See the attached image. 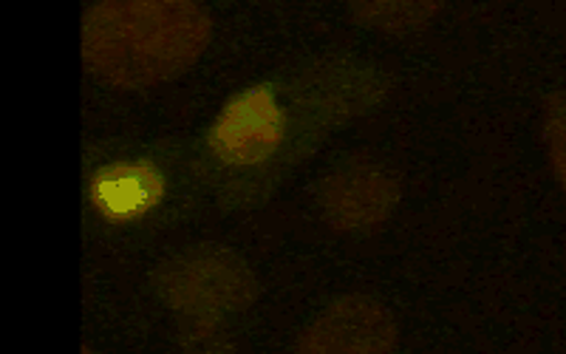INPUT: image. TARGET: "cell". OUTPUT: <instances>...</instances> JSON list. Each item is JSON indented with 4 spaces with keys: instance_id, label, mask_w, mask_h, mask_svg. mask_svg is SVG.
Returning <instances> with one entry per match:
<instances>
[{
    "instance_id": "cell-1",
    "label": "cell",
    "mask_w": 566,
    "mask_h": 354,
    "mask_svg": "<svg viewBox=\"0 0 566 354\" xmlns=\"http://www.w3.org/2000/svg\"><path fill=\"white\" fill-rule=\"evenodd\" d=\"M210 34L193 0H105L85 14V60L108 83L145 88L193 65Z\"/></svg>"
},
{
    "instance_id": "cell-5",
    "label": "cell",
    "mask_w": 566,
    "mask_h": 354,
    "mask_svg": "<svg viewBox=\"0 0 566 354\" xmlns=\"http://www.w3.org/2000/svg\"><path fill=\"white\" fill-rule=\"evenodd\" d=\"M397 199V179L371 162H348L321 187L323 212L340 230H366L380 225L388 219Z\"/></svg>"
},
{
    "instance_id": "cell-7",
    "label": "cell",
    "mask_w": 566,
    "mask_h": 354,
    "mask_svg": "<svg viewBox=\"0 0 566 354\" xmlns=\"http://www.w3.org/2000/svg\"><path fill=\"white\" fill-rule=\"evenodd\" d=\"M437 9V3H422V0L419 3L417 0H366V3H354L352 14L360 18L366 27L408 32V29L422 27Z\"/></svg>"
},
{
    "instance_id": "cell-4",
    "label": "cell",
    "mask_w": 566,
    "mask_h": 354,
    "mask_svg": "<svg viewBox=\"0 0 566 354\" xmlns=\"http://www.w3.org/2000/svg\"><path fill=\"white\" fill-rule=\"evenodd\" d=\"M397 323L380 301L346 295L321 312L297 341L295 354H394Z\"/></svg>"
},
{
    "instance_id": "cell-3",
    "label": "cell",
    "mask_w": 566,
    "mask_h": 354,
    "mask_svg": "<svg viewBox=\"0 0 566 354\" xmlns=\"http://www.w3.org/2000/svg\"><path fill=\"white\" fill-rule=\"evenodd\" d=\"M286 119L270 85H250L221 108L210 128V148L227 165H261L283 142Z\"/></svg>"
},
{
    "instance_id": "cell-6",
    "label": "cell",
    "mask_w": 566,
    "mask_h": 354,
    "mask_svg": "<svg viewBox=\"0 0 566 354\" xmlns=\"http://www.w3.org/2000/svg\"><path fill=\"white\" fill-rule=\"evenodd\" d=\"M165 196V176L150 162H111L91 179V201L108 219L128 221L154 210Z\"/></svg>"
},
{
    "instance_id": "cell-2",
    "label": "cell",
    "mask_w": 566,
    "mask_h": 354,
    "mask_svg": "<svg viewBox=\"0 0 566 354\" xmlns=\"http://www.w3.org/2000/svg\"><path fill=\"white\" fill-rule=\"evenodd\" d=\"M156 290L168 306L193 321H219L227 312L247 310L258 283L244 258L224 247H196L170 258L156 275Z\"/></svg>"
},
{
    "instance_id": "cell-8",
    "label": "cell",
    "mask_w": 566,
    "mask_h": 354,
    "mask_svg": "<svg viewBox=\"0 0 566 354\" xmlns=\"http://www.w3.org/2000/svg\"><path fill=\"white\" fill-rule=\"evenodd\" d=\"M547 145L555 174L566 185V97H553L547 105Z\"/></svg>"
}]
</instances>
